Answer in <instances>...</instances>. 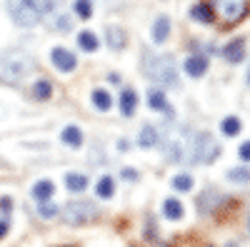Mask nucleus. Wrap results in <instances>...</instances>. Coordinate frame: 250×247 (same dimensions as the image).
Segmentation results:
<instances>
[{"label": "nucleus", "instance_id": "nucleus-1", "mask_svg": "<svg viewBox=\"0 0 250 247\" xmlns=\"http://www.w3.org/2000/svg\"><path fill=\"white\" fill-rule=\"evenodd\" d=\"M143 73L148 75L158 85L180 88V77L175 70V60L170 55H155V53H143Z\"/></svg>", "mask_w": 250, "mask_h": 247}, {"label": "nucleus", "instance_id": "nucleus-2", "mask_svg": "<svg viewBox=\"0 0 250 247\" xmlns=\"http://www.w3.org/2000/svg\"><path fill=\"white\" fill-rule=\"evenodd\" d=\"M33 68L35 60L25 50H8L0 55V82H5V85L20 82Z\"/></svg>", "mask_w": 250, "mask_h": 247}, {"label": "nucleus", "instance_id": "nucleus-3", "mask_svg": "<svg viewBox=\"0 0 250 247\" xmlns=\"http://www.w3.org/2000/svg\"><path fill=\"white\" fill-rule=\"evenodd\" d=\"M220 155V145L208 133H193L190 130V145H188V162L208 165Z\"/></svg>", "mask_w": 250, "mask_h": 247}, {"label": "nucleus", "instance_id": "nucleus-4", "mask_svg": "<svg viewBox=\"0 0 250 247\" xmlns=\"http://www.w3.org/2000/svg\"><path fill=\"white\" fill-rule=\"evenodd\" d=\"M8 8H10V18L20 28L35 25L40 15L48 10L45 5H40V0H8Z\"/></svg>", "mask_w": 250, "mask_h": 247}, {"label": "nucleus", "instance_id": "nucleus-5", "mask_svg": "<svg viewBox=\"0 0 250 247\" xmlns=\"http://www.w3.org/2000/svg\"><path fill=\"white\" fill-rule=\"evenodd\" d=\"M210 10L223 25H235L248 15L250 0H210Z\"/></svg>", "mask_w": 250, "mask_h": 247}, {"label": "nucleus", "instance_id": "nucleus-6", "mask_svg": "<svg viewBox=\"0 0 250 247\" xmlns=\"http://www.w3.org/2000/svg\"><path fill=\"white\" fill-rule=\"evenodd\" d=\"M98 217V208L88 200H78V202H68L65 208H62V222L65 225H85V222H93Z\"/></svg>", "mask_w": 250, "mask_h": 247}, {"label": "nucleus", "instance_id": "nucleus-7", "mask_svg": "<svg viewBox=\"0 0 250 247\" xmlns=\"http://www.w3.org/2000/svg\"><path fill=\"white\" fill-rule=\"evenodd\" d=\"M50 57H53L55 68H58V70H62V73H70V70H75V68H78L75 55H73L70 50H65V48H53Z\"/></svg>", "mask_w": 250, "mask_h": 247}, {"label": "nucleus", "instance_id": "nucleus-8", "mask_svg": "<svg viewBox=\"0 0 250 247\" xmlns=\"http://www.w3.org/2000/svg\"><path fill=\"white\" fill-rule=\"evenodd\" d=\"M135 110H138V93L130 90V88H125L120 93V113L125 117H130V115H135Z\"/></svg>", "mask_w": 250, "mask_h": 247}, {"label": "nucleus", "instance_id": "nucleus-9", "mask_svg": "<svg viewBox=\"0 0 250 247\" xmlns=\"http://www.w3.org/2000/svg\"><path fill=\"white\" fill-rule=\"evenodd\" d=\"M185 73L190 77H203L208 73V60L203 55H190L185 60Z\"/></svg>", "mask_w": 250, "mask_h": 247}, {"label": "nucleus", "instance_id": "nucleus-10", "mask_svg": "<svg viewBox=\"0 0 250 247\" xmlns=\"http://www.w3.org/2000/svg\"><path fill=\"white\" fill-rule=\"evenodd\" d=\"M168 35H170V18L168 15H160L155 20V25H153V40L160 45V43L168 40Z\"/></svg>", "mask_w": 250, "mask_h": 247}, {"label": "nucleus", "instance_id": "nucleus-11", "mask_svg": "<svg viewBox=\"0 0 250 247\" xmlns=\"http://www.w3.org/2000/svg\"><path fill=\"white\" fill-rule=\"evenodd\" d=\"M148 102H150V108L158 110V113H170V105H168L165 93H163L160 88H150V90H148Z\"/></svg>", "mask_w": 250, "mask_h": 247}, {"label": "nucleus", "instance_id": "nucleus-12", "mask_svg": "<svg viewBox=\"0 0 250 247\" xmlns=\"http://www.w3.org/2000/svg\"><path fill=\"white\" fill-rule=\"evenodd\" d=\"M223 55H225L228 63H240V60L245 57V43L243 40H233L230 45L223 48Z\"/></svg>", "mask_w": 250, "mask_h": 247}, {"label": "nucleus", "instance_id": "nucleus-13", "mask_svg": "<svg viewBox=\"0 0 250 247\" xmlns=\"http://www.w3.org/2000/svg\"><path fill=\"white\" fill-rule=\"evenodd\" d=\"M190 18L193 20H200V23H213L215 13L210 10V5H208V3H198V5L190 8Z\"/></svg>", "mask_w": 250, "mask_h": 247}, {"label": "nucleus", "instance_id": "nucleus-14", "mask_svg": "<svg viewBox=\"0 0 250 247\" xmlns=\"http://www.w3.org/2000/svg\"><path fill=\"white\" fill-rule=\"evenodd\" d=\"M155 142H158V130L153 125H143V130L138 135V145L140 148H155Z\"/></svg>", "mask_w": 250, "mask_h": 247}, {"label": "nucleus", "instance_id": "nucleus-15", "mask_svg": "<svg viewBox=\"0 0 250 247\" xmlns=\"http://www.w3.org/2000/svg\"><path fill=\"white\" fill-rule=\"evenodd\" d=\"M163 212H165V217L168 220H183V202L180 200H175V197H170V200H165V205H163Z\"/></svg>", "mask_w": 250, "mask_h": 247}, {"label": "nucleus", "instance_id": "nucleus-16", "mask_svg": "<svg viewBox=\"0 0 250 247\" xmlns=\"http://www.w3.org/2000/svg\"><path fill=\"white\" fill-rule=\"evenodd\" d=\"M95 192H98V197H103V200H110L113 195H115V182H113V177H100L98 180V185H95Z\"/></svg>", "mask_w": 250, "mask_h": 247}, {"label": "nucleus", "instance_id": "nucleus-17", "mask_svg": "<svg viewBox=\"0 0 250 247\" xmlns=\"http://www.w3.org/2000/svg\"><path fill=\"white\" fill-rule=\"evenodd\" d=\"M53 192H55V185H53L50 180H40V182L33 185V197H35V200H43V202H45Z\"/></svg>", "mask_w": 250, "mask_h": 247}, {"label": "nucleus", "instance_id": "nucleus-18", "mask_svg": "<svg viewBox=\"0 0 250 247\" xmlns=\"http://www.w3.org/2000/svg\"><path fill=\"white\" fill-rule=\"evenodd\" d=\"M65 185H68L70 192H83L88 188V180H85V175H80V172H68L65 175Z\"/></svg>", "mask_w": 250, "mask_h": 247}, {"label": "nucleus", "instance_id": "nucleus-19", "mask_svg": "<svg viewBox=\"0 0 250 247\" xmlns=\"http://www.w3.org/2000/svg\"><path fill=\"white\" fill-rule=\"evenodd\" d=\"M62 142H65V145H70V148H80V145H83V133H80V128L68 125L65 130H62Z\"/></svg>", "mask_w": 250, "mask_h": 247}, {"label": "nucleus", "instance_id": "nucleus-20", "mask_svg": "<svg viewBox=\"0 0 250 247\" xmlns=\"http://www.w3.org/2000/svg\"><path fill=\"white\" fill-rule=\"evenodd\" d=\"M78 45L85 50V53H93V50H98V38H95V33H90V30H83L80 35H78Z\"/></svg>", "mask_w": 250, "mask_h": 247}, {"label": "nucleus", "instance_id": "nucleus-21", "mask_svg": "<svg viewBox=\"0 0 250 247\" xmlns=\"http://www.w3.org/2000/svg\"><path fill=\"white\" fill-rule=\"evenodd\" d=\"M90 97H93V105H95L98 110H110V108H113V97H110L105 90L98 88V90H93Z\"/></svg>", "mask_w": 250, "mask_h": 247}, {"label": "nucleus", "instance_id": "nucleus-22", "mask_svg": "<svg viewBox=\"0 0 250 247\" xmlns=\"http://www.w3.org/2000/svg\"><path fill=\"white\" fill-rule=\"evenodd\" d=\"M220 130H223V135H228V137H235V135L243 130V125H240V120H238L235 115H230V117H225V120L220 122Z\"/></svg>", "mask_w": 250, "mask_h": 247}, {"label": "nucleus", "instance_id": "nucleus-23", "mask_svg": "<svg viewBox=\"0 0 250 247\" xmlns=\"http://www.w3.org/2000/svg\"><path fill=\"white\" fill-rule=\"evenodd\" d=\"M108 45L113 50L125 48V30L123 28H108Z\"/></svg>", "mask_w": 250, "mask_h": 247}, {"label": "nucleus", "instance_id": "nucleus-24", "mask_svg": "<svg viewBox=\"0 0 250 247\" xmlns=\"http://www.w3.org/2000/svg\"><path fill=\"white\" fill-rule=\"evenodd\" d=\"M50 95H53V85L48 80H38L33 85V97L35 100H50Z\"/></svg>", "mask_w": 250, "mask_h": 247}, {"label": "nucleus", "instance_id": "nucleus-25", "mask_svg": "<svg viewBox=\"0 0 250 247\" xmlns=\"http://www.w3.org/2000/svg\"><path fill=\"white\" fill-rule=\"evenodd\" d=\"M173 188H175L178 192H188V190L193 188V177L185 175V172H183V175H175V177H173Z\"/></svg>", "mask_w": 250, "mask_h": 247}, {"label": "nucleus", "instance_id": "nucleus-26", "mask_svg": "<svg viewBox=\"0 0 250 247\" xmlns=\"http://www.w3.org/2000/svg\"><path fill=\"white\" fill-rule=\"evenodd\" d=\"M228 180H230V182H250V168H233V170H228Z\"/></svg>", "mask_w": 250, "mask_h": 247}, {"label": "nucleus", "instance_id": "nucleus-27", "mask_svg": "<svg viewBox=\"0 0 250 247\" xmlns=\"http://www.w3.org/2000/svg\"><path fill=\"white\" fill-rule=\"evenodd\" d=\"M75 15L78 18H83V20H88L90 15H93V5H90V0H75Z\"/></svg>", "mask_w": 250, "mask_h": 247}, {"label": "nucleus", "instance_id": "nucleus-28", "mask_svg": "<svg viewBox=\"0 0 250 247\" xmlns=\"http://www.w3.org/2000/svg\"><path fill=\"white\" fill-rule=\"evenodd\" d=\"M38 212L43 215V217H55V215H58V208H55V205H50V202H43V205L38 208Z\"/></svg>", "mask_w": 250, "mask_h": 247}, {"label": "nucleus", "instance_id": "nucleus-29", "mask_svg": "<svg viewBox=\"0 0 250 247\" xmlns=\"http://www.w3.org/2000/svg\"><path fill=\"white\" fill-rule=\"evenodd\" d=\"M238 155H240V160L250 162V140H248V142H243V145L238 148Z\"/></svg>", "mask_w": 250, "mask_h": 247}, {"label": "nucleus", "instance_id": "nucleus-30", "mask_svg": "<svg viewBox=\"0 0 250 247\" xmlns=\"http://www.w3.org/2000/svg\"><path fill=\"white\" fill-rule=\"evenodd\" d=\"M10 208H13L10 197H0V212H10Z\"/></svg>", "mask_w": 250, "mask_h": 247}, {"label": "nucleus", "instance_id": "nucleus-31", "mask_svg": "<svg viewBox=\"0 0 250 247\" xmlns=\"http://www.w3.org/2000/svg\"><path fill=\"white\" fill-rule=\"evenodd\" d=\"M123 177H125V180H138V172L130 170V168H125V170H123Z\"/></svg>", "mask_w": 250, "mask_h": 247}, {"label": "nucleus", "instance_id": "nucleus-32", "mask_svg": "<svg viewBox=\"0 0 250 247\" xmlns=\"http://www.w3.org/2000/svg\"><path fill=\"white\" fill-rule=\"evenodd\" d=\"M8 235V222H3V220H0V240H3Z\"/></svg>", "mask_w": 250, "mask_h": 247}, {"label": "nucleus", "instance_id": "nucleus-33", "mask_svg": "<svg viewBox=\"0 0 250 247\" xmlns=\"http://www.w3.org/2000/svg\"><path fill=\"white\" fill-rule=\"evenodd\" d=\"M108 80H110V82H120V75H115V73H110V75H108Z\"/></svg>", "mask_w": 250, "mask_h": 247}, {"label": "nucleus", "instance_id": "nucleus-34", "mask_svg": "<svg viewBox=\"0 0 250 247\" xmlns=\"http://www.w3.org/2000/svg\"><path fill=\"white\" fill-rule=\"evenodd\" d=\"M248 85H250V70H248Z\"/></svg>", "mask_w": 250, "mask_h": 247}, {"label": "nucleus", "instance_id": "nucleus-35", "mask_svg": "<svg viewBox=\"0 0 250 247\" xmlns=\"http://www.w3.org/2000/svg\"><path fill=\"white\" fill-rule=\"evenodd\" d=\"M225 247H235V245H233V242H230V245H225Z\"/></svg>", "mask_w": 250, "mask_h": 247}]
</instances>
